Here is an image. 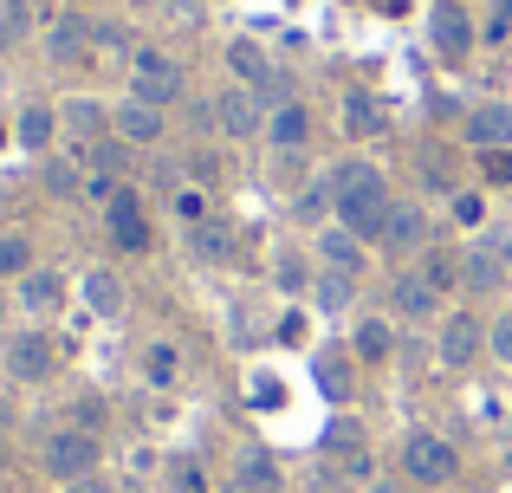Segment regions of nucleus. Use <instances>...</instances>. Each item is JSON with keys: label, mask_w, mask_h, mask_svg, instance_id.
<instances>
[{"label": "nucleus", "mask_w": 512, "mask_h": 493, "mask_svg": "<svg viewBox=\"0 0 512 493\" xmlns=\"http://www.w3.org/2000/svg\"><path fill=\"white\" fill-rule=\"evenodd\" d=\"M500 260H506V273H512V241H500Z\"/></svg>", "instance_id": "09e8293b"}, {"label": "nucleus", "mask_w": 512, "mask_h": 493, "mask_svg": "<svg viewBox=\"0 0 512 493\" xmlns=\"http://www.w3.org/2000/svg\"><path fill=\"white\" fill-rule=\"evenodd\" d=\"M214 130H227V137H260L266 130V111L253 91H221L214 98Z\"/></svg>", "instance_id": "ddd939ff"}, {"label": "nucleus", "mask_w": 512, "mask_h": 493, "mask_svg": "<svg viewBox=\"0 0 512 493\" xmlns=\"http://www.w3.org/2000/svg\"><path fill=\"white\" fill-rule=\"evenodd\" d=\"M13 299H20V312H59L65 279L52 273V266H33V273H20V279H13Z\"/></svg>", "instance_id": "f3484780"}, {"label": "nucleus", "mask_w": 512, "mask_h": 493, "mask_svg": "<svg viewBox=\"0 0 512 493\" xmlns=\"http://www.w3.org/2000/svg\"><path fill=\"white\" fill-rule=\"evenodd\" d=\"M117 137L130 143V150H156V143H163V111H156V104H137V98H124L117 104Z\"/></svg>", "instance_id": "2eb2a0df"}, {"label": "nucleus", "mask_w": 512, "mask_h": 493, "mask_svg": "<svg viewBox=\"0 0 512 493\" xmlns=\"http://www.w3.org/2000/svg\"><path fill=\"white\" fill-rule=\"evenodd\" d=\"M85 182H91V176H78L72 156H52V163H46V189H52V195H85Z\"/></svg>", "instance_id": "72a5a7b5"}, {"label": "nucleus", "mask_w": 512, "mask_h": 493, "mask_svg": "<svg viewBox=\"0 0 512 493\" xmlns=\"http://www.w3.org/2000/svg\"><path fill=\"white\" fill-rule=\"evenodd\" d=\"M98 52H124V26H98Z\"/></svg>", "instance_id": "a19ab883"}, {"label": "nucleus", "mask_w": 512, "mask_h": 493, "mask_svg": "<svg viewBox=\"0 0 512 493\" xmlns=\"http://www.w3.org/2000/svg\"><path fill=\"white\" fill-rule=\"evenodd\" d=\"M428 39H435L441 59H467V52H474V20H467V7L441 0V7L428 13Z\"/></svg>", "instance_id": "9b49d317"}, {"label": "nucleus", "mask_w": 512, "mask_h": 493, "mask_svg": "<svg viewBox=\"0 0 512 493\" xmlns=\"http://www.w3.org/2000/svg\"><path fill=\"white\" fill-rule=\"evenodd\" d=\"M175 215H182L188 228H201V221H208V195L201 189H175Z\"/></svg>", "instance_id": "58836bf2"}, {"label": "nucleus", "mask_w": 512, "mask_h": 493, "mask_svg": "<svg viewBox=\"0 0 512 493\" xmlns=\"http://www.w3.org/2000/svg\"><path fill=\"white\" fill-rule=\"evenodd\" d=\"M506 26H512V0H500V13H493V26H487V33H493V39H500V33H506Z\"/></svg>", "instance_id": "37998d69"}, {"label": "nucleus", "mask_w": 512, "mask_h": 493, "mask_svg": "<svg viewBox=\"0 0 512 493\" xmlns=\"http://www.w3.org/2000/svg\"><path fill=\"white\" fill-rule=\"evenodd\" d=\"M52 370H59V344H52L46 331H20V338H7V377L46 383Z\"/></svg>", "instance_id": "6e6552de"}, {"label": "nucleus", "mask_w": 512, "mask_h": 493, "mask_svg": "<svg viewBox=\"0 0 512 493\" xmlns=\"http://www.w3.org/2000/svg\"><path fill=\"white\" fill-rule=\"evenodd\" d=\"M175 377H182V351H175V344H143V383L169 390Z\"/></svg>", "instance_id": "cd10ccee"}, {"label": "nucleus", "mask_w": 512, "mask_h": 493, "mask_svg": "<svg viewBox=\"0 0 512 493\" xmlns=\"http://www.w3.org/2000/svg\"><path fill=\"white\" fill-rule=\"evenodd\" d=\"M363 493H402V487H396V481H370Z\"/></svg>", "instance_id": "49530a36"}, {"label": "nucleus", "mask_w": 512, "mask_h": 493, "mask_svg": "<svg viewBox=\"0 0 512 493\" xmlns=\"http://www.w3.org/2000/svg\"><path fill=\"white\" fill-rule=\"evenodd\" d=\"M487 357H493V364H512V312H500L487 325Z\"/></svg>", "instance_id": "c9c22d12"}, {"label": "nucleus", "mask_w": 512, "mask_h": 493, "mask_svg": "<svg viewBox=\"0 0 512 493\" xmlns=\"http://www.w3.org/2000/svg\"><path fill=\"white\" fill-rule=\"evenodd\" d=\"M98 461H104V442H98V435H85V429H52L46 448H39V468H46L59 487L91 481V474H98Z\"/></svg>", "instance_id": "f03ea898"}, {"label": "nucleus", "mask_w": 512, "mask_h": 493, "mask_svg": "<svg viewBox=\"0 0 512 493\" xmlns=\"http://www.w3.org/2000/svg\"><path fill=\"white\" fill-rule=\"evenodd\" d=\"M350 351H357L363 364H383V357L396 351V331H389V318H357V325H350Z\"/></svg>", "instance_id": "4be33fe9"}, {"label": "nucleus", "mask_w": 512, "mask_h": 493, "mask_svg": "<svg viewBox=\"0 0 512 493\" xmlns=\"http://www.w3.org/2000/svg\"><path fill=\"white\" fill-rule=\"evenodd\" d=\"M7 429H13V409H7V403H0V435H7Z\"/></svg>", "instance_id": "de8ad7c7"}, {"label": "nucleus", "mask_w": 512, "mask_h": 493, "mask_svg": "<svg viewBox=\"0 0 512 493\" xmlns=\"http://www.w3.org/2000/svg\"><path fill=\"white\" fill-rule=\"evenodd\" d=\"M20 273H33V247H26V234H0V279Z\"/></svg>", "instance_id": "473e14b6"}, {"label": "nucleus", "mask_w": 512, "mask_h": 493, "mask_svg": "<svg viewBox=\"0 0 512 493\" xmlns=\"http://www.w3.org/2000/svg\"><path fill=\"white\" fill-rule=\"evenodd\" d=\"M350 292H357V279H350V273H325V266L312 273V305H318V312H331V318L350 312Z\"/></svg>", "instance_id": "393cba45"}, {"label": "nucleus", "mask_w": 512, "mask_h": 493, "mask_svg": "<svg viewBox=\"0 0 512 493\" xmlns=\"http://www.w3.org/2000/svg\"><path fill=\"white\" fill-rule=\"evenodd\" d=\"M182 91H188V72L169 59V52L143 46L137 59H130V98H137V104H156V111H169V104H182Z\"/></svg>", "instance_id": "20e7f679"}, {"label": "nucleus", "mask_w": 512, "mask_h": 493, "mask_svg": "<svg viewBox=\"0 0 512 493\" xmlns=\"http://www.w3.org/2000/svg\"><path fill=\"white\" fill-rule=\"evenodd\" d=\"M273 279H279L286 292H312V273H305V266L292 260V253H279V260H273Z\"/></svg>", "instance_id": "4c0bfd02"}, {"label": "nucleus", "mask_w": 512, "mask_h": 493, "mask_svg": "<svg viewBox=\"0 0 512 493\" xmlns=\"http://www.w3.org/2000/svg\"><path fill=\"white\" fill-rule=\"evenodd\" d=\"M52 137H59V117L46 104H26L20 111V150H52Z\"/></svg>", "instance_id": "bb28decb"}, {"label": "nucleus", "mask_w": 512, "mask_h": 493, "mask_svg": "<svg viewBox=\"0 0 512 493\" xmlns=\"http://www.w3.org/2000/svg\"><path fill=\"white\" fill-rule=\"evenodd\" d=\"M318 448H325V455H338L350 474H363V468H370V448H363V429H357V422H344V416L325 429V442H318Z\"/></svg>", "instance_id": "aec40b11"}, {"label": "nucleus", "mask_w": 512, "mask_h": 493, "mask_svg": "<svg viewBox=\"0 0 512 493\" xmlns=\"http://www.w3.org/2000/svg\"><path fill=\"white\" fill-rule=\"evenodd\" d=\"M435 357L448 370H467L474 357H487V325H480L474 312H454L448 325H441V338H435Z\"/></svg>", "instance_id": "0eeeda50"}, {"label": "nucleus", "mask_w": 512, "mask_h": 493, "mask_svg": "<svg viewBox=\"0 0 512 493\" xmlns=\"http://www.w3.org/2000/svg\"><path fill=\"white\" fill-rule=\"evenodd\" d=\"M461 286H467V292H500V286H506L500 247H467V253H461Z\"/></svg>", "instance_id": "a211bd4d"}, {"label": "nucleus", "mask_w": 512, "mask_h": 493, "mask_svg": "<svg viewBox=\"0 0 512 493\" xmlns=\"http://www.w3.org/2000/svg\"><path fill=\"white\" fill-rule=\"evenodd\" d=\"M512 143V104H480V111H467V150H506Z\"/></svg>", "instance_id": "dca6fc26"}, {"label": "nucleus", "mask_w": 512, "mask_h": 493, "mask_svg": "<svg viewBox=\"0 0 512 493\" xmlns=\"http://www.w3.org/2000/svg\"><path fill=\"white\" fill-rule=\"evenodd\" d=\"M312 370H318V383H325L331 403H344V396H350V370H344V364H331V357H312Z\"/></svg>", "instance_id": "f704fd0d"}, {"label": "nucleus", "mask_w": 512, "mask_h": 493, "mask_svg": "<svg viewBox=\"0 0 512 493\" xmlns=\"http://www.w3.org/2000/svg\"><path fill=\"white\" fill-rule=\"evenodd\" d=\"M188 253H195L201 266H227V260H234V234H227V221H201V228H188Z\"/></svg>", "instance_id": "412c9836"}, {"label": "nucleus", "mask_w": 512, "mask_h": 493, "mask_svg": "<svg viewBox=\"0 0 512 493\" xmlns=\"http://www.w3.org/2000/svg\"><path fill=\"white\" fill-rule=\"evenodd\" d=\"M91 46H98V26L78 20V13H59V20L46 26V59L52 65H85Z\"/></svg>", "instance_id": "1a4fd4ad"}, {"label": "nucleus", "mask_w": 512, "mask_h": 493, "mask_svg": "<svg viewBox=\"0 0 512 493\" xmlns=\"http://www.w3.org/2000/svg\"><path fill=\"white\" fill-rule=\"evenodd\" d=\"M65 124H72L78 137H85L78 150H91V143H104V137H98V130H104V111H98L91 98H72V104H65Z\"/></svg>", "instance_id": "c85d7f7f"}, {"label": "nucleus", "mask_w": 512, "mask_h": 493, "mask_svg": "<svg viewBox=\"0 0 512 493\" xmlns=\"http://www.w3.org/2000/svg\"><path fill=\"white\" fill-rule=\"evenodd\" d=\"M227 65H234V78H240V85H247L260 104H286V98H292V78L279 72V65L266 59L253 39H234V46H227Z\"/></svg>", "instance_id": "39448f33"}, {"label": "nucleus", "mask_w": 512, "mask_h": 493, "mask_svg": "<svg viewBox=\"0 0 512 493\" xmlns=\"http://www.w3.org/2000/svg\"><path fill=\"white\" fill-rule=\"evenodd\" d=\"M454 221H461V228H480V221H487V195L454 189Z\"/></svg>", "instance_id": "e433bc0d"}, {"label": "nucleus", "mask_w": 512, "mask_h": 493, "mask_svg": "<svg viewBox=\"0 0 512 493\" xmlns=\"http://www.w3.org/2000/svg\"><path fill=\"white\" fill-rule=\"evenodd\" d=\"M221 493H260V487H247V481H240V474H234V481H227Z\"/></svg>", "instance_id": "a18cd8bd"}, {"label": "nucleus", "mask_w": 512, "mask_h": 493, "mask_svg": "<svg viewBox=\"0 0 512 493\" xmlns=\"http://www.w3.org/2000/svg\"><path fill=\"white\" fill-rule=\"evenodd\" d=\"M422 241H428V208H422V202H396V208H389V221H383V241H376V247H383V253H415Z\"/></svg>", "instance_id": "4468645a"}, {"label": "nucleus", "mask_w": 512, "mask_h": 493, "mask_svg": "<svg viewBox=\"0 0 512 493\" xmlns=\"http://www.w3.org/2000/svg\"><path fill=\"white\" fill-rule=\"evenodd\" d=\"M331 195H338V228H350L357 241H383V221H389V208H396V195H389V182H383V169L376 163H344V169H331Z\"/></svg>", "instance_id": "f257e3e1"}, {"label": "nucleus", "mask_w": 512, "mask_h": 493, "mask_svg": "<svg viewBox=\"0 0 512 493\" xmlns=\"http://www.w3.org/2000/svg\"><path fill=\"white\" fill-rule=\"evenodd\" d=\"M292 215H299V221H325V215H338V195H331V182H312V189L292 202Z\"/></svg>", "instance_id": "2f4dec72"}, {"label": "nucleus", "mask_w": 512, "mask_h": 493, "mask_svg": "<svg viewBox=\"0 0 512 493\" xmlns=\"http://www.w3.org/2000/svg\"><path fill=\"white\" fill-rule=\"evenodd\" d=\"M72 493H111V487H104L98 474H91V481H72Z\"/></svg>", "instance_id": "c03bdc74"}, {"label": "nucleus", "mask_w": 512, "mask_h": 493, "mask_svg": "<svg viewBox=\"0 0 512 493\" xmlns=\"http://www.w3.org/2000/svg\"><path fill=\"white\" fill-rule=\"evenodd\" d=\"M85 305L98 318H117V312H124V279L104 273V266H91V273H85Z\"/></svg>", "instance_id": "b1692460"}, {"label": "nucleus", "mask_w": 512, "mask_h": 493, "mask_svg": "<svg viewBox=\"0 0 512 493\" xmlns=\"http://www.w3.org/2000/svg\"><path fill=\"white\" fill-rule=\"evenodd\" d=\"M266 143H273L279 156H292V150H305L312 143V111H305L299 98H286V104H273L266 111Z\"/></svg>", "instance_id": "f8f14e48"}, {"label": "nucleus", "mask_w": 512, "mask_h": 493, "mask_svg": "<svg viewBox=\"0 0 512 493\" xmlns=\"http://www.w3.org/2000/svg\"><path fill=\"white\" fill-rule=\"evenodd\" d=\"M26 33H33V7H26V0H0V52L20 46Z\"/></svg>", "instance_id": "7c9ffc66"}, {"label": "nucleus", "mask_w": 512, "mask_h": 493, "mask_svg": "<svg viewBox=\"0 0 512 493\" xmlns=\"http://www.w3.org/2000/svg\"><path fill=\"white\" fill-rule=\"evenodd\" d=\"M72 429H85V435L104 429V403H98V396H78V422H72Z\"/></svg>", "instance_id": "ea45409f"}, {"label": "nucleus", "mask_w": 512, "mask_h": 493, "mask_svg": "<svg viewBox=\"0 0 512 493\" xmlns=\"http://www.w3.org/2000/svg\"><path fill=\"white\" fill-rule=\"evenodd\" d=\"M312 253H318V266H325V273L363 279V241H357L350 228H338V221H325V228L312 234Z\"/></svg>", "instance_id": "9d476101"}, {"label": "nucleus", "mask_w": 512, "mask_h": 493, "mask_svg": "<svg viewBox=\"0 0 512 493\" xmlns=\"http://www.w3.org/2000/svg\"><path fill=\"white\" fill-rule=\"evenodd\" d=\"M344 130H350V137H383V130H389L383 104L363 98V91H350V98H344Z\"/></svg>", "instance_id": "a878e982"}, {"label": "nucleus", "mask_w": 512, "mask_h": 493, "mask_svg": "<svg viewBox=\"0 0 512 493\" xmlns=\"http://www.w3.org/2000/svg\"><path fill=\"white\" fill-rule=\"evenodd\" d=\"M182 493H208V481H201V468H188V461H182Z\"/></svg>", "instance_id": "79ce46f5"}, {"label": "nucleus", "mask_w": 512, "mask_h": 493, "mask_svg": "<svg viewBox=\"0 0 512 493\" xmlns=\"http://www.w3.org/2000/svg\"><path fill=\"white\" fill-rule=\"evenodd\" d=\"M389 305H396L402 318H435V312H441V292L428 286L422 273H402L396 286H389Z\"/></svg>", "instance_id": "6ab92c4d"}, {"label": "nucleus", "mask_w": 512, "mask_h": 493, "mask_svg": "<svg viewBox=\"0 0 512 493\" xmlns=\"http://www.w3.org/2000/svg\"><path fill=\"white\" fill-rule=\"evenodd\" d=\"M415 273L428 279V286L441 292V299H454L461 292V253H441V247H422V266Z\"/></svg>", "instance_id": "5701e85b"}, {"label": "nucleus", "mask_w": 512, "mask_h": 493, "mask_svg": "<svg viewBox=\"0 0 512 493\" xmlns=\"http://www.w3.org/2000/svg\"><path fill=\"white\" fill-rule=\"evenodd\" d=\"M402 474H409L415 487L441 493V487H454V474H461V455H454V442H448V435L409 429V442H402Z\"/></svg>", "instance_id": "7ed1b4c3"}, {"label": "nucleus", "mask_w": 512, "mask_h": 493, "mask_svg": "<svg viewBox=\"0 0 512 493\" xmlns=\"http://www.w3.org/2000/svg\"><path fill=\"white\" fill-rule=\"evenodd\" d=\"M240 481L260 487V493H273L279 487V461L266 455V448H247V455H240Z\"/></svg>", "instance_id": "c756f323"}, {"label": "nucleus", "mask_w": 512, "mask_h": 493, "mask_svg": "<svg viewBox=\"0 0 512 493\" xmlns=\"http://www.w3.org/2000/svg\"><path fill=\"white\" fill-rule=\"evenodd\" d=\"M104 228H111L117 253H150V221H143V195L137 189H117L104 202Z\"/></svg>", "instance_id": "423d86ee"}]
</instances>
